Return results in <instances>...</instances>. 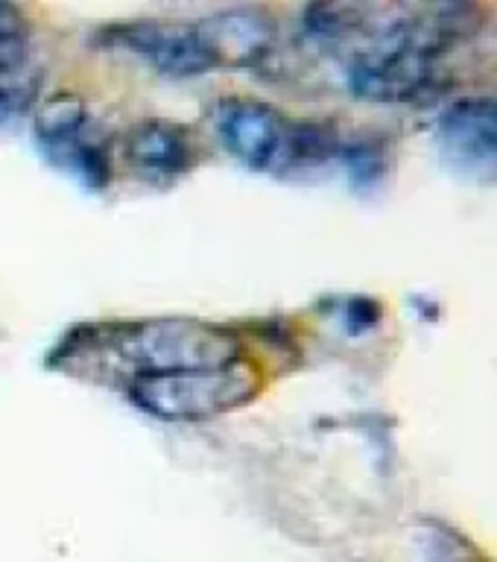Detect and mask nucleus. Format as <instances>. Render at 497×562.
<instances>
[{
	"instance_id": "nucleus-1",
	"label": "nucleus",
	"mask_w": 497,
	"mask_h": 562,
	"mask_svg": "<svg viewBox=\"0 0 497 562\" xmlns=\"http://www.w3.org/2000/svg\"><path fill=\"white\" fill-rule=\"evenodd\" d=\"M486 24L472 3H319L305 35L342 61L346 86L372 103H419L451 86L448 56Z\"/></svg>"
},
{
	"instance_id": "nucleus-2",
	"label": "nucleus",
	"mask_w": 497,
	"mask_h": 562,
	"mask_svg": "<svg viewBox=\"0 0 497 562\" xmlns=\"http://www.w3.org/2000/svg\"><path fill=\"white\" fill-rule=\"evenodd\" d=\"M100 349L132 378L228 367L240 360V342L231 331L200 319H144L117 325Z\"/></svg>"
},
{
	"instance_id": "nucleus-3",
	"label": "nucleus",
	"mask_w": 497,
	"mask_h": 562,
	"mask_svg": "<svg viewBox=\"0 0 497 562\" xmlns=\"http://www.w3.org/2000/svg\"><path fill=\"white\" fill-rule=\"evenodd\" d=\"M126 393L140 411L158 419H211L252 402L258 393V372L246 360H235L228 367L132 378L126 381Z\"/></svg>"
},
{
	"instance_id": "nucleus-4",
	"label": "nucleus",
	"mask_w": 497,
	"mask_h": 562,
	"mask_svg": "<svg viewBox=\"0 0 497 562\" xmlns=\"http://www.w3.org/2000/svg\"><path fill=\"white\" fill-rule=\"evenodd\" d=\"M88 105L82 97L61 94L47 97L33 117V130L47 158L82 179L88 188H103L109 179V158L97 140L88 138Z\"/></svg>"
},
{
	"instance_id": "nucleus-5",
	"label": "nucleus",
	"mask_w": 497,
	"mask_h": 562,
	"mask_svg": "<svg viewBox=\"0 0 497 562\" xmlns=\"http://www.w3.org/2000/svg\"><path fill=\"white\" fill-rule=\"evenodd\" d=\"M100 44L109 50L138 56L167 77H200L214 68L196 24L179 21H126L100 33Z\"/></svg>"
},
{
	"instance_id": "nucleus-6",
	"label": "nucleus",
	"mask_w": 497,
	"mask_h": 562,
	"mask_svg": "<svg viewBox=\"0 0 497 562\" xmlns=\"http://www.w3.org/2000/svg\"><path fill=\"white\" fill-rule=\"evenodd\" d=\"M437 144L463 173L497 179V97H460L439 112Z\"/></svg>"
},
{
	"instance_id": "nucleus-7",
	"label": "nucleus",
	"mask_w": 497,
	"mask_h": 562,
	"mask_svg": "<svg viewBox=\"0 0 497 562\" xmlns=\"http://www.w3.org/2000/svg\"><path fill=\"white\" fill-rule=\"evenodd\" d=\"M284 114L275 105L252 97H226L217 103V132L228 153L255 170H281L284 140H287Z\"/></svg>"
},
{
	"instance_id": "nucleus-8",
	"label": "nucleus",
	"mask_w": 497,
	"mask_h": 562,
	"mask_svg": "<svg viewBox=\"0 0 497 562\" xmlns=\"http://www.w3.org/2000/svg\"><path fill=\"white\" fill-rule=\"evenodd\" d=\"M214 68H255L275 44V24L258 9H226L196 21Z\"/></svg>"
},
{
	"instance_id": "nucleus-9",
	"label": "nucleus",
	"mask_w": 497,
	"mask_h": 562,
	"mask_svg": "<svg viewBox=\"0 0 497 562\" xmlns=\"http://www.w3.org/2000/svg\"><path fill=\"white\" fill-rule=\"evenodd\" d=\"M38 88V61L15 7L0 3V109H21Z\"/></svg>"
},
{
	"instance_id": "nucleus-10",
	"label": "nucleus",
	"mask_w": 497,
	"mask_h": 562,
	"mask_svg": "<svg viewBox=\"0 0 497 562\" xmlns=\"http://www.w3.org/2000/svg\"><path fill=\"white\" fill-rule=\"evenodd\" d=\"M126 161L153 176L184 173L193 161L191 135L165 121H144L126 135Z\"/></svg>"
},
{
	"instance_id": "nucleus-11",
	"label": "nucleus",
	"mask_w": 497,
	"mask_h": 562,
	"mask_svg": "<svg viewBox=\"0 0 497 562\" xmlns=\"http://www.w3.org/2000/svg\"><path fill=\"white\" fill-rule=\"evenodd\" d=\"M340 153V135L328 123H290L287 140H284V156H281V170L325 165L328 158H337Z\"/></svg>"
}]
</instances>
